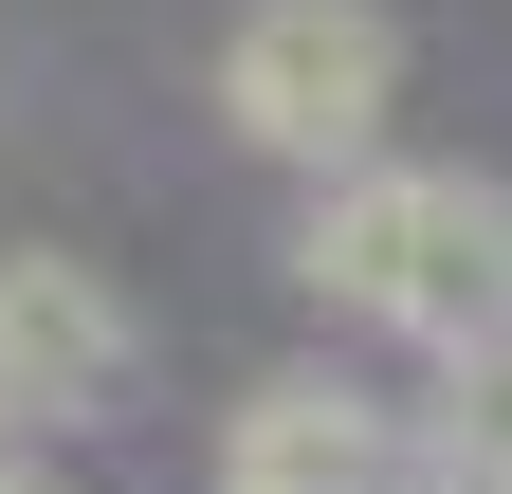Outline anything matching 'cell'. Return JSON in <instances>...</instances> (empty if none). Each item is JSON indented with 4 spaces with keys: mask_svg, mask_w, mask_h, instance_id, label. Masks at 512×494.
Here are the masks:
<instances>
[{
    "mask_svg": "<svg viewBox=\"0 0 512 494\" xmlns=\"http://www.w3.org/2000/svg\"><path fill=\"white\" fill-rule=\"evenodd\" d=\"M293 275L330 312L403 330L421 366H476V348H512V183H476V165H348V183H311Z\"/></svg>",
    "mask_w": 512,
    "mask_h": 494,
    "instance_id": "1",
    "label": "cell"
},
{
    "mask_svg": "<svg viewBox=\"0 0 512 494\" xmlns=\"http://www.w3.org/2000/svg\"><path fill=\"white\" fill-rule=\"evenodd\" d=\"M384 110H403V19L384 0H238V37H220V129L238 147L348 183L384 147Z\"/></svg>",
    "mask_w": 512,
    "mask_h": 494,
    "instance_id": "2",
    "label": "cell"
},
{
    "mask_svg": "<svg viewBox=\"0 0 512 494\" xmlns=\"http://www.w3.org/2000/svg\"><path fill=\"white\" fill-rule=\"evenodd\" d=\"M147 385V330L92 257H0V440H55V421H110Z\"/></svg>",
    "mask_w": 512,
    "mask_h": 494,
    "instance_id": "3",
    "label": "cell"
},
{
    "mask_svg": "<svg viewBox=\"0 0 512 494\" xmlns=\"http://www.w3.org/2000/svg\"><path fill=\"white\" fill-rule=\"evenodd\" d=\"M220 494H403V421L330 366H275L238 421H220Z\"/></svg>",
    "mask_w": 512,
    "mask_h": 494,
    "instance_id": "4",
    "label": "cell"
},
{
    "mask_svg": "<svg viewBox=\"0 0 512 494\" xmlns=\"http://www.w3.org/2000/svg\"><path fill=\"white\" fill-rule=\"evenodd\" d=\"M403 494H512V348H476V366H439V385H421Z\"/></svg>",
    "mask_w": 512,
    "mask_h": 494,
    "instance_id": "5",
    "label": "cell"
},
{
    "mask_svg": "<svg viewBox=\"0 0 512 494\" xmlns=\"http://www.w3.org/2000/svg\"><path fill=\"white\" fill-rule=\"evenodd\" d=\"M0 494H37V458H19V440H0Z\"/></svg>",
    "mask_w": 512,
    "mask_h": 494,
    "instance_id": "6",
    "label": "cell"
}]
</instances>
